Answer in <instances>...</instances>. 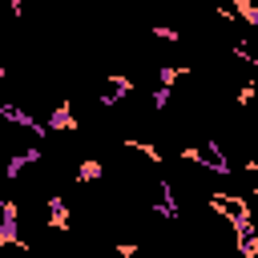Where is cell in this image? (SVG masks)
<instances>
[{
  "label": "cell",
  "mask_w": 258,
  "mask_h": 258,
  "mask_svg": "<svg viewBox=\"0 0 258 258\" xmlns=\"http://www.w3.org/2000/svg\"><path fill=\"white\" fill-rule=\"evenodd\" d=\"M105 177V161L101 157H85V161H77V169H73V185H93V181H101Z\"/></svg>",
  "instance_id": "1"
}]
</instances>
